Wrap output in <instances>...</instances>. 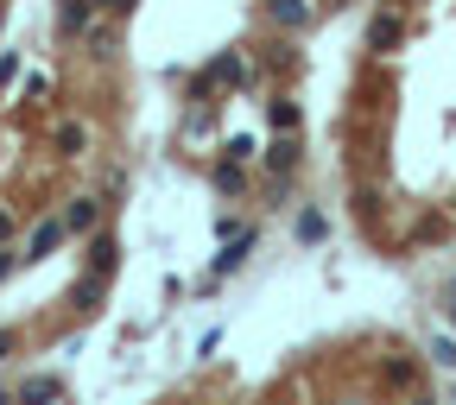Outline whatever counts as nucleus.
I'll return each instance as SVG.
<instances>
[{
	"label": "nucleus",
	"mask_w": 456,
	"mask_h": 405,
	"mask_svg": "<svg viewBox=\"0 0 456 405\" xmlns=\"http://www.w3.org/2000/svg\"><path fill=\"white\" fill-rule=\"evenodd\" d=\"M70 241V228H64V215H38L32 228H26V235H20V260L32 266V260H51L57 247H64Z\"/></svg>",
	"instance_id": "obj_1"
},
{
	"label": "nucleus",
	"mask_w": 456,
	"mask_h": 405,
	"mask_svg": "<svg viewBox=\"0 0 456 405\" xmlns=\"http://www.w3.org/2000/svg\"><path fill=\"white\" fill-rule=\"evenodd\" d=\"M57 399H64V380L57 374H32V380L13 386V405H57Z\"/></svg>",
	"instance_id": "obj_2"
},
{
	"label": "nucleus",
	"mask_w": 456,
	"mask_h": 405,
	"mask_svg": "<svg viewBox=\"0 0 456 405\" xmlns=\"http://www.w3.org/2000/svg\"><path fill=\"white\" fill-rule=\"evenodd\" d=\"M64 228H70V235H95V228H102V203L95 197H70L64 203Z\"/></svg>",
	"instance_id": "obj_3"
},
{
	"label": "nucleus",
	"mask_w": 456,
	"mask_h": 405,
	"mask_svg": "<svg viewBox=\"0 0 456 405\" xmlns=\"http://www.w3.org/2000/svg\"><path fill=\"white\" fill-rule=\"evenodd\" d=\"M248 247H254V228H241V235H235V241H228V247L216 254V279H228V272H235V266L248 260Z\"/></svg>",
	"instance_id": "obj_4"
},
{
	"label": "nucleus",
	"mask_w": 456,
	"mask_h": 405,
	"mask_svg": "<svg viewBox=\"0 0 456 405\" xmlns=\"http://www.w3.org/2000/svg\"><path fill=\"white\" fill-rule=\"evenodd\" d=\"M292 165H298V146H292V140H273V146H266V171H273V178H285Z\"/></svg>",
	"instance_id": "obj_5"
},
{
	"label": "nucleus",
	"mask_w": 456,
	"mask_h": 405,
	"mask_svg": "<svg viewBox=\"0 0 456 405\" xmlns=\"http://www.w3.org/2000/svg\"><path fill=\"white\" fill-rule=\"evenodd\" d=\"M89 146V127L83 121H64V127H57V152H64V158H77Z\"/></svg>",
	"instance_id": "obj_6"
},
{
	"label": "nucleus",
	"mask_w": 456,
	"mask_h": 405,
	"mask_svg": "<svg viewBox=\"0 0 456 405\" xmlns=\"http://www.w3.org/2000/svg\"><path fill=\"white\" fill-rule=\"evenodd\" d=\"M368 45H374V51H393V45H399V20H393V13H380V20L368 26Z\"/></svg>",
	"instance_id": "obj_7"
},
{
	"label": "nucleus",
	"mask_w": 456,
	"mask_h": 405,
	"mask_svg": "<svg viewBox=\"0 0 456 405\" xmlns=\"http://www.w3.org/2000/svg\"><path fill=\"white\" fill-rule=\"evenodd\" d=\"M273 20H279V26H305L311 7H305V0H273Z\"/></svg>",
	"instance_id": "obj_8"
},
{
	"label": "nucleus",
	"mask_w": 456,
	"mask_h": 405,
	"mask_svg": "<svg viewBox=\"0 0 456 405\" xmlns=\"http://www.w3.org/2000/svg\"><path fill=\"white\" fill-rule=\"evenodd\" d=\"M89 260H95V279H108V272H114V241L95 235V241H89Z\"/></svg>",
	"instance_id": "obj_9"
},
{
	"label": "nucleus",
	"mask_w": 456,
	"mask_h": 405,
	"mask_svg": "<svg viewBox=\"0 0 456 405\" xmlns=\"http://www.w3.org/2000/svg\"><path fill=\"white\" fill-rule=\"evenodd\" d=\"M292 228H298V241H323V235H330V222H323L317 209H305V215H298Z\"/></svg>",
	"instance_id": "obj_10"
},
{
	"label": "nucleus",
	"mask_w": 456,
	"mask_h": 405,
	"mask_svg": "<svg viewBox=\"0 0 456 405\" xmlns=\"http://www.w3.org/2000/svg\"><path fill=\"white\" fill-rule=\"evenodd\" d=\"M273 127L279 134H298V108L292 101H273Z\"/></svg>",
	"instance_id": "obj_11"
},
{
	"label": "nucleus",
	"mask_w": 456,
	"mask_h": 405,
	"mask_svg": "<svg viewBox=\"0 0 456 405\" xmlns=\"http://www.w3.org/2000/svg\"><path fill=\"white\" fill-rule=\"evenodd\" d=\"M216 190L235 197V190H241V171H235V165H216Z\"/></svg>",
	"instance_id": "obj_12"
},
{
	"label": "nucleus",
	"mask_w": 456,
	"mask_h": 405,
	"mask_svg": "<svg viewBox=\"0 0 456 405\" xmlns=\"http://www.w3.org/2000/svg\"><path fill=\"white\" fill-rule=\"evenodd\" d=\"M20 266H26V260H20V247H0V285H7Z\"/></svg>",
	"instance_id": "obj_13"
},
{
	"label": "nucleus",
	"mask_w": 456,
	"mask_h": 405,
	"mask_svg": "<svg viewBox=\"0 0 456 405\" xmlns=\"http://www.w3.org/2000/svg\"><path fill=\"white\" fill-rule=\"evenodd\" d=\"M13 77H20V57L7 51V57H0V83H13Z\"/></svg>",
	"instance_id": "obj_14"
},
{
	"label": "nucleus",
	"mask_w": 456,
	"mask_h": 405,
	"mask_svg": "<svg viewBox=\"0 0 456 405\" xmlns=\"http://www.w3.org/2000/svg\"><path fill=\"white\" fill-rule=\"evenodd\" d=\"M7 241H13V215H7V209H0V247H7Z\"/></svg>",
	"instance_id": "obj_15"
},
{
	"label": "nucleus",
	"mask_w": 456,
	"mask_h": 405,
	"mask_svg": "<svg viewBox=\"0 0 456 405\" xmlns=\"http://www.w3.org/2000/svg\"><path fill=\"white\" fill-rule=\"evenodd\" d=\"M95 7H102V13H127V7H134V0H95Z\"/></svg>",
	"instance_id": "obj_16"
},
{
	"label": "nucleus",
	"mask_w": 456,
	"mask_h": 405,
	"mask_svg": "<svg viewBox=\"0 0 456 405\" xmlns=\"http://www.w3.org/2000/svg\"><path fill=\"white\" fill-rule=\"evenodd\" d=\"M13 342H20L13 329H0V361H7V355H13Z\"/></svg>",
	"instance_id": "obj_17"
},
{
	"label": "nucleus",
	"mask_w": 456,
	"mask_h": 405,
	"mask_svg": "<svg viewBox=\"0 0 456 405\" xmlns=\"http://www.w3.org/2000/svg\"><path fill=\"white\" fill-rule=\"evenodd\" d=\"M0 405H13V386H0Z\"/></svg>",
	"instance_id": "obj_18"
},
{
	"label": "nucleus",
	"mask_w": 456,
	"mask_h": 405,
	"mask_svg": "<svg viewBox=\"0 0 456 405\" xmlns=\"http://www.w3.org/2000/svg\"><path fill=\"white\" fill-rule=\"evenodd\" d=\"M412 405H431V399H412Z\"/></svg>",
	"instance_id": "obj_19"
},
{
	"label": "nucleus",
	"mask_w": 456,
	"mask_h": 405,
	"mask_svg": "<svg viewBox=\"0 0 456 405\" xmlns=\"http://www.w3.org/2000/svg\"><path fill=\"white\" fill-rule=\"evenodd\" d=\"M450 399H456V393H450Z\"/></svg>",
	"instance_id": "obj_20"
}]
</instances>
